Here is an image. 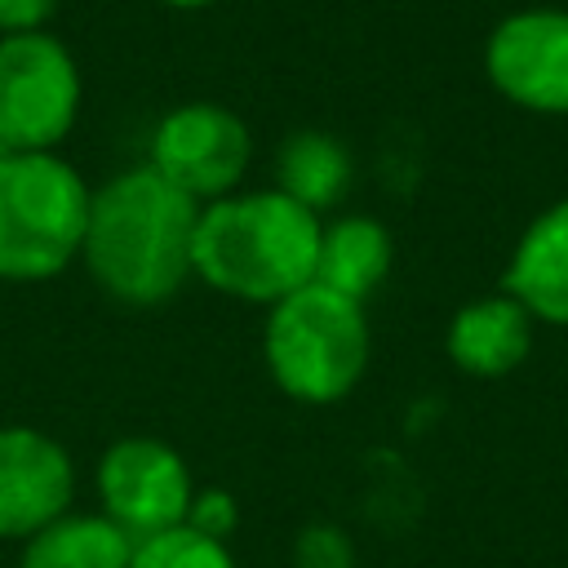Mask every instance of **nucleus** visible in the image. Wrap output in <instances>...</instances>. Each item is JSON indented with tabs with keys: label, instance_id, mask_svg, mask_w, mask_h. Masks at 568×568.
I'll use <instances>...</instances> for the list:
<instances>
[{
	"label": "nucleus",
	"instance_id": "7",
	"mask_svg": "<svg viewBox=\"0 0 568 568\" xmlns=\"http://www.w3.org/2000/svg\"><path fill=\"white\" fill-rule=\"evenodd\" d=\"M98 497L102 515L124 528L133 541L182 528L191 510V470L186 462L151 435L115 439L98 462Z\"/></svg>",
	"mask_w": 568,
	"mask_h": 568
},
{
	"label": "nucleus",
	"instance_id": "8",
	"mask_svg": "<svg viewBox=\"0 0 568 568\" xmlns=\"http://www.w3.org/2000/svg\"><path fill=\"white\" fill-rule=\"evenodd\" d=\"M484 71L515 106L568 115V9L537 4L506 13L484 44Z\"/></svg>",
	"mask_w": 568,
	"mask_h": 568
},
{
	"label": "nucleus",
	"instance_id": "5",
	"mask_svg": "<svg viewBox=\"0 0 568 568\" xmlns=\"http://www.w3.org/2000/svg\"><path fill=\"white\" fill-rule=\"evenodd\" d=\"M80 111V71L49 31L0 40V146L53 151Z\"/></svg>",
	"mask_w": 568,
	"mask_h": 568
},
{
	"label": "nucleus",
	"instance_id": "4",
	"mask_svg": "<svg viewBox=\"0 0 568 568\" xmlns=\"http://www.w3.org/2000/svg\"><path fill=\"white\" fill-rule=\"evenodd\" d=\"M266 368L275 386L302 404H333L368 368V315L324 284H302L280 297L262 333Z\"/></svg>",
	"mask_w": 568,
	"mask_h": 568
},
{
	"label": "nucleus",
	"instance_id": "3",
	"mask_svg": "<svg viewBox=\"0 0 568 568\" xmlns=\"http://www.w3.org/2000/svg\"><path fill=\"white\" fill-rule=\"evenodd\" d=\"M93 191L53 151L0 160V280L36 284L71 266L84 244Z\"/></svg>",
	"mask_w": 568,
	"mask_h": 568
},
{
	"label": "nucleus",
	"instance_id": "11",
	"mask_svg": "<svg viewBox=\"0 0 568 568\" xmlns=\"http://www.w3.org/2000/svg\"><path fill=\"white\" fill-rule=\"evenodd\" d=\"M448 359L470 377H506L532 351V315L510 297H475L448 324Z\"/></svg>",
	"mask_w": 568,
	"mask_h": 568
},
{
	"label": "nucleus",
	"instance_id": "15",
	"mask_svg": "<svg viewBox=\"0 0 568 568\" xmlns=\"http://www.w3.org/2000/svg\"><path fill=\"white\" fill-rule=\"evenodd\" d=\"M129 568H235V559H231L226 541H213L182 524V528L138 541Z\"/></svg>",
	"mask_w": 568,
	"mask_h": 568
},
{
	"label": "nucleus",
	"instance_id": "12",
	"mask_svg": "<svg viewBox=\"0 0 568 568\" xmlns=\"http://www.w3.org/2000/svg\"><path fill=\"white\" fill-rule=\"evenodd\" d=\"M390 235L377 217H364V213H351V217H337L320 231V257H315V284L351 297V302H364L390 271Z\"/></svg>",
	"mask_w": 568,
	"mask_h": 568
},
{
	"label": "nucleus",
	"instance_id": "1",
	"mask_svg": "<svg viewBox=\"0 0 568 568\" xmlns=\"http://www.w3.org/2000/svg\"><path fill=\"white\" fill-rule=\"evenodd\" d=\"M195 222L200 204L151 164H138L93 191L80 257L115 302L160 306L195 275Z\"/></svg>",
	"mask_w": 568,
	"mask_h": 568
},
{
	"label": "nucleus",
	"instance_id": "20",
	"mask_svg": "<svg viewBox=\"0 0 568 568\" xmlns=\"http://www.w3.org/2000/svg\"><path fill=\"white\" fill-rule=\"evenodd\" d=\"M4 155H9V151H4V146H0V160H4Z\"/></svg>",
	"mask_w": 568,
	"mask_h": 568
},
{
	"label": "nucleus",
	"instance_id": "18",
	"mask_svg": "<svg viewBox=\"0 0 568 568\" xmlns=\"http://www.w3.org/2000/svg\"><path fill=\"white\" fill-rule=\"evenodd\" d=\"M58 0H0V40L4 36H31L44 31Z\"/></svg>",
	"mask_w": 568,
	"mask_h": 568
},
{
	"label": "nucleus",
	"instance_id": "16",
	"mask_svg": "<svg viewBox=\"0 0 568 568\" xmlns=\"http://www.w3.org/2000/svg\"><path fill=\"white\" fill-rule=\"evenodd\" d=\"M293 564L297 568H355V550L337 524H306L293 541Z\"/></svg>",
	"mask_w": 568,
	"mask_h": 568
},
{
	"label": "nucleus",
	"instance_id": "6",
	"mask_svg": "<svg viewBox=\"0 0 568 568\" xmlns=\"http://www.w3.org/2000/svg\"><path fill=\"white\" fill-rule=\"evenodd\" d=\"M253 160L248 124L217 102H186L151 133V169L195 204L231 195Z\"/></svg>",
	"mask_w": 568,
	"mask_h": 568
},
{
	"label": "nucleus",
	"instance_id": "10",
	"mask_svg": "<svg viewBox=\"0 0 568 568\" xmlns=\"http://www.w3.org/2000/svg\"><path fill=\"white\" fill-rule=\"evenodd\" d=\"M501 284L532 320L568 328V195L524 226Z\"/></svg>",
	"mask_w": 568,
	"mask_h": 568
},
{
	"label": "nucleus",
	"instance_id": "19",
	"mask_svg": "<svg viewBox=\"0 0 568 568\" xmlns=\"http://www.w3.org/2000/svg\"><path fill=\"white\" fill-rule=\"evenodd\" d=\"M164 4H178V9H200V4H213V0H164Z\"/></svg>",
	"mask_w": 568,
	"mask_h": 568
},
{
	"label": "nucleus",
	"instance_id": "17",
	"mask_svg": "<svg viewBox=\"0 0 568 568\" xmlns=\"http://www.w3.org/2000/svg\"><path fill=\"white\" fill-rule=\"evenodd\" d=\"M240 510H235V497L222 493V488H209V493H195L191 497V510H186V528L213 537V541H226L231 528H235Z\"/></svg>",
	"mask_w": 568,
	"mask_h": 568
},
{
	"label": "nucleus",
	"instance_id": "14",
	"mask_svg": "<svg viewBox=\"0 0 568 568\" xmlns=\"http://www.w3.org/2000/svg\"><path fill=\"white\" fill-rule=\"evenodd\" d=\"M133 546L138 541L106 515H62L27 537L18 568H129Z\"/></svg>",
	"mask_w": 568,
	"mask_h": 568
},
{
	"label": "nucleus",
	"instance_id": "2",
	"mask_svg": "<svg viewBox=\"0 0 568 568\" xmlns=\"http://www.w3.org/2000/svg\"><path fill=\"white\" fill-rule=\"evenodd\" d=\"M320 231V213L284 191L222 195L200 204L191 271L226 297L275 306L315 280Z\"/></svg>",
	"mask_w": 568,
	"mask_h": 568
},
{
	"label": "nucleus",
	"instance_id": "9",
	"mask_svg": "<svg viewBox=\"0 0 568 568\" xmlns=\"http://www.w3.org/2000/svg\"><path fill=\"white\" fill-rule=\"evenodd\" d=\"M75 493L71 457L31 426H0V537H36L67 515Z\"/></svg>",
	"mask_w": 568,
	"mask_h": 568
},
{
	"label": "nucleus",
	"instance_id": "13",
	"mask_svg": "<svg viewBox=\"0 0 568 568\" xmlns=\"http://www.w3.org/2000/svg\"><path fill=\"white\" fill-rule=\"evenodd\" d=\"M275 191H284L288 200H297L311 213L333 209L351 182H355V160L351 151L320 129H302L293 133L280 151H275Z\"/></svg>",
	"mask_w": 568,
	"mask_h": 568
}]
</instances>
